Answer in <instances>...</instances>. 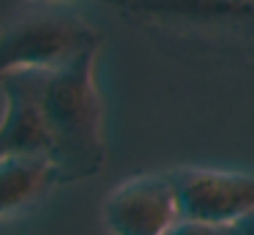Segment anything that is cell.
<instances>
[{"mask_svg":"<svg viewBox=\"0 0 254 235\" xmlns=\"http://www.w3.org/2000/svg\"><path fill=\"white\" fill-rule=\"evenodd\" d=\"M99 49H88L47 77L41 101L50 131V161L58 172V186L93 178L107 161L104 101L96 87Z\"/></svg>","mask_w":254,"mask_h":235,"instance_id":"1","label":"cell"},{"mask_svg":"<svg viewBox=\"0 0 254 235\" xmlns=\"http://www.w3.org/2000/svg\"><path fill=\"white\" fill-rule=\"evenodd\" d=\"M101 47V33L58 3L19 8L0 27V77L11 71H55L88 49Z\"/></svg>","mask_w":254,"mask_h":235,"instance_id":"2","label":"cell"},{"mask_svg":"<svg viewBox=\"0 0 254 235\" xmlns=\"http://www.w3.org/2000/svg\"><path fill=\"white\" fill-rule=\"evenodd\" d=\"M123 11L164 36L254 41V0H128Z\"/></svg>","mask_w":254,"mask_h":235,"instance_id":"3","label":"cell"},{"mask_svg":"<svg viewBox=\"0 0 254 235\" xmlns=\"http://www.w3.org/2000/svg\"><path fill=\"white\" fill-rule=\"evenodd\" d=\"M101 222L110 235H167L181 222L170 172L131 175L107 194Z\"/></svg>","mask_w":254,"mask_h":235,"instance_id":"4","label":"cell"},{"mask_svg":"<svg viewBox=\"0 0 254 235\" xmlns=\"http://www.w3.org/2000/svg\"><path fill=\"white\" fill-rule=\"evenodd\" d=\"M181 219L205 224H238L254 213V175L208 167L170 172Z\"/></svg>","mask_w":254,"mask_h":235,"instance_id":"5","label":"cell"},{"mask_svg":"<svg viewBox=\"0 0 254 235\" xmlns=\"http://www.w3.org/2000/svg\"><path fill=\"white\" fill-rule=\"evenodd\" d=\"M50 71L25 69L0 77L3 118H0V158L3 156H47L50 131L44 118V85Z\"/></svg>","mask_w":254,"mask_h":235,"instance_id":"6","label":"cell"},{"mask_svg":"<svg viewBox=\"0 0 254 235\" xmlns=\"http://www.w3.org/2000/svg\"><path fill=\"white\" fill-rule=\"evenodd\" d=\"M58 186V172L47 156L0 158V219L17 216L44 200Z\"/></svg>","mask_w":254,"mask_h":235,"instance_id":"7","label":"cell"},{"mask_svg":"<svg viewBox=\"0 0 254 235\" xmlns=\"http://www.w3.org/2000/svg\"><path fill=\"white\" fill-rule=\"evenodd\" d=\"M167 235H241V233H238V224H205V222L181 219Z\"/></svg>","mask_w":254,"mask_h":235,"instance_id":"8","label":"cell"},{"mask_svg":"<svg viewBox=\"0 0 254 235\" xmlns=\"http://www.w3.org/2000/svg\"><path fill=\"white\" fill-rule=\"evenodd\" d=\"M238 233H241V235H254V213H252V216H246L243 222H238Z\"/></svg>","mask_w":254,"mask_h":235,"instance_id":"9","label":"cell"},{"mask_svg":"<svg viewBox=\"0 0 254 235\" xmlns=\"http://www.w3.org/2000/svg\"><path fill=\"white\" fill-rule=\"evenodd\" d=\"M36 3H58V0H36ZM90 3H107V5H115V8H126L128 0H90Z\"/></svg>","mask_w":254,"mask_h":235,"instance_id":"10","label":"cell"}]
</instances>
